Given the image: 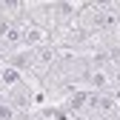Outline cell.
<instances>
[{"instance_id":"obj_1","label":"cell","mask_w":120,"mask_h":120,"mask_svg":"<svg viewBox=\"0 0 120 120\" xmlns=\"http://www.w3.org/2000/svg\"><path fill=\"white\" fill-rule=\"evenodd\" d=\"M94 83H97V86H103V83H106V74H103V71H100V74H94Z\"/></svg>"}]
</instances>
